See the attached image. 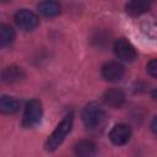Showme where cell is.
<instances>
[{
  "label": "cell",
  "mask_w": 157,
  "mask_h": 157,
  "mask_svg": "<svg viewBox=\"0 0 157 157\" xmlns=\"http://www.w3.org/2000/svg\"><path fill=\"white\" fill-rule=\"evenodd\" d=\"M72 124H74V115H72V113H69L63 118V120L59 123V125L55 128V130L52 132V135L47 139V141L44 144L45 150L49 152L55 151L64 142L67 134L71 131Z\"/></svg>",
  "instance_id": "6da1fadb"
},
{
  "label": "cell",
  "mask_w": 157,
  "mask_h": 157,
  "mask_svg": "<svg viewBox=\"0 0 157 157\" xmlns=\"http://www.w3.org/2000/svg\"><path fill=\"white\" fill-rule=\"evenodd\" d=\"M82 121L87 129H96L104 121L105 113L96 103H88L82 110Z\"/></svg>",
  "instance_id": "7a4b0ae2"
},
{
  "label": "cell",
  "mask_w": 157,
  "mask_h": 157,
  "mask_svg": "<svg viewBox=\"0 0 157 157\" xmlns=\"http://www.w3.org/2000/svg\"><path fill=\"white\" fill-rule=\"evenodd\" d=\"M42 115H43V107L40 101L31 99L26 104L22 118V125L25 128H33L40 121Z\"/></svg>",
  "instance_id": "3957f363"
},
{
  "label": "cell",
  "mask_w": 157,
  "mask_h": 157,
  "mask_svg": "<svg viewBox=\"0 0 157 157\" xmlns=\"http://www.w3.org/2000/svg\"><path fill=\"white\" fill-rule=\"evenodd\" d=\"M113 49H114V53L115 55L123 60V61H128V63H131L136 59V50L134 48V45L125 38H118L115 39L114 44H113Z\"/></svg>",
  "instance_id": "277c9868"
},
{
  "label": "cell",
  "mask_w": 157,
  "mask_h": 157,
  "mask_svg": "<svg viewBox=\"0 0 157 157\" xmlns=\"http://www.w3.org/2000/svg\"><path fill=\"white\" fill-rule=\"evenodd\" d=\"M15 22L23 31H33L39 25L37 15L27 9H21L15 13Z\"/></svg>",
  "instance_id": "5b68a950"
},
{
  "label": "cell",
  "mask_w": 157,
  "mask_h": 157,
  "mask_svg": "<svg viewBox=\"0 0 157 157\" xmlns=\"http://www.w3.org/2000/svg\"><path fill=\"white\" fill-rule=\"evenodd\" d=\"M101 75L104 80H107L109 82H117L124 77L125 67L118 61H109L102 66Z\"/></svg>",
  "instance_id": "8992f818"
},
{
  "label": "cell",
  "mask_w": 157,
  "mask_h": 157,
  "mask_svg": "<svg viewBox=\"0 0 157 157\" xmlns=\"http://www.w3.org/2000/svg\"><path fill=\"white\" fill-rule=\"evenodd\" d=\"M131 136V128L126 124H117L109 132V139L114 145H125Z\"/></svg>",
  "instance_id": "52a82bcc"
},
{
  "label": "cell",
  "mask_w": 157,
  "mask_h": 157,
  "mask_svg": "<svg viewBox=\"0 0 157 157\" xmlns=\"http://www.w3.org/2000/svg\"><path fill=\"white\" fill-rule=\"evenodd\" d=\"M25 77H26V74H25L23 69L20 66H16V65H10V66L5 67L0 74L1 81L6 82V83L18 82V81L23 80Z\"/></svg>",
  "instance_id": "ba28073f"
},
{
  "label": "cell",
  "mask_w": 157,
  "mask_h": 157,
  "mask_svg": "<svg viewBox=\"0 0 157 157\" xmlns=\"http://www.w3.org/2000/svg\"><path fill=\"white\" fill-rule=\"evenodd\" d=\"M103 101L107 105L113 108H119L125 102V94L119 88H109L103 94Z\"/></svg>",
  "instance_id": "9c48e42d"
},
{
  "label": "cell",
  "mask_w": 157,
  "mask_h": 157,
  "mask_svg": "<svg viewBox=\"0 0 157 157\" xmlns=\"http://www.w3.org/2000/svg\"><path fill=\"white\" fill-rule=\"evenodd\" d=\"M151 5L148 0H130L125 5V12L132 17L141 16L150 10Z\"/></svg>",
  "instance_id": "30bf717a"
},
{
  "label": "cell",
  "mask_w": 157,
  "mask_h": 157,
  "mask_svg": "<svg viewBox=\"0 0 157 157\" xmlns=\"http://www.w3.org/2000/svg\"><path fill=\"white\" fill-rule=\"evenodd\" d=\"M20 109V102L11 96L0 97V113L5 115H12Z\"/></svg>",
  "instance_id": "8fae6325"
},
{
  "label": "cell",
  "mask_w": 157,
  "mask_h": 157,
  "mask_svg": "<svg viewBox=\"0 0 157 157\" xmlns=\"http://www.w3.org/2000/svg\"><path fill=\"white\" fill-rule=\"evenodd\" d=\"M38 11L45 17H54L60 13V4L56 0H44L38 4Z\"/></svg>",
  "instance_id": "7c38bea8"
},
{
  "label": "cell",
  "mask_w": 157,
  "mask_h": 157,
  "mask_svg": "<svg viewBox=\"0 0 157 157\" xmlns=\"http://www.w3.org/2000/svg\"><path fill=\"white\" fill-rule=\"evenodd\" d=\"M75 153L80 157H90L96 153V145L90 140H81L75 145Z\"/></svg>",
  "instance_id": "4fadbf2b"
},
{
  "label": "cell",
  "mask_w": 157,
  "mask_h": 157,
  "mask_svg": "<svg viewBox=\"0 0 157 157\" xmlns=\"http://www.w3.org/2000/svg\"><path fill=\"white\" fill-rule=\"evenodd\" d=\"M15 37L16 34L11 26L0 23V48L10 45L15 40Z\"/></svg>",
  "instance_id": "5bb4252c"
},
{
  "label": "cell",
  "mask_w": 157,
  "mask_h": 157,
  "mask_svg": "<svg viewBox=\"0 0 157 157\" xmlns=\"http://www.w3.org/2000/svg\"><path fill=\"white\" fill-rule=\"evenodd\" d=\"M110 38H112V34L107 29H98L96 31L92 37H91V43L94 45V47H98V48H103L105 45L109 44L110 42Z\"/></svg>",
  "instance_id": "9a60e30c"
},
{
  "label": "cell",
  "mask_w": 157,
  "mask_h": 157,
  "mask_svg": "<svg viewBox=\"0 0 157 157\" xmlns=\"http://www.w3.org/2000/svg\"><path fill=\"white\" fill-rule=\"evenodd\" d=\"M146 70H147V72H148L152 77H157V60H156V59H151V60L147 63Z\"/></svg>",
  "instance_id": "2e32d148"
},
{
  "label": "cell",
  "mask_w": 157,
  "mask_h": 157,
  "mask_svg": "<svg viewBox=\"0 0 157 157\" xmlns=\"http://www.w3.org/2000/svg\"><path fill=\"white\" fill-rule=\"evenodd\" d=\"M156 121H157V119H156V117L153 118V120H152V124H151V129H152V131L156 134V131H157V128H156Z\"/></svg>",
  "instance_id": "e0dca14e"
}]
</instances>
